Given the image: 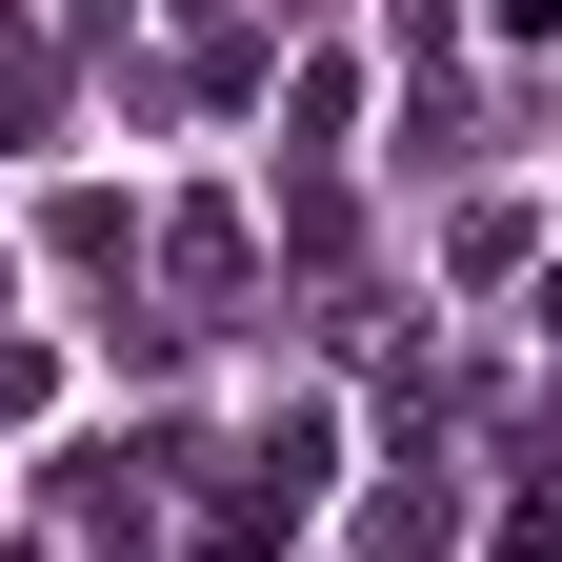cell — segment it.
<instances>
[{
  "label": "cell",
  "mask_w": 562,
  "mask_h": 562,
  "mask_svg": "<svg viewBox=\"0 0 562 562\" xmlns=\"http://www.w3.org/2000/svg\"><path fill=\"white\" fill-rule=\"evenodd\" d=\"M60 261H81V281H121V261H140V201H101V181H81V201H60Z\"/></svg>",
  "instance_id": "3957f363"
},
{
  "label": "cell",
  "mask_w": 562,
  "mask_h": 562,
  "mask_svg": "<svg viewBox=\"0 0 562 562\" xmlns=\"http://www.w3.org/2000/svg\"><path fill=\"white\" fill-rule=\"evenodd\" d=\"M60 21H81V41H121V21H140V0H60Z\"/></svg>",
  "instance_id": "5b68a950"
},
{
  "label": "cell",
  "mask_w": 562,
  "mask_h": 562,
  "mask_svg": "<svg viewBox=\"0 0 562 562\" xmlns=\"http://www.w3.org/2000/svg\"><path fill=\"white\" fill-rule=\"evenodd\" d=\"M0 140H60V41L0 21Z\"/></svg>",
  "instance_id": "7a4b0ae2"
},
{
  "label": "cell",
  "mask_w": 562,
  "mask_h": 562,
  "mask_svg": "<svg viewBox=\"0 0 562 562\" xmlns=\"http://www.w3.org/2000/svg\"><path fill=\"white\" fill-rule=\"evenodd\" d=\"M322 482H341V422H281V442H241L222 482H201V522H181V562H281L322 522Z\"/></svg>",
  "instance_id": "6da1fadb"
},
{
  "label": "cell",
  "mask_w": 562,
  "mask_h": 562,
  "mask_svg": "<svg viewBox=\"0 0 562 562\" xmlns=\"http://www.w3.org/2000/svg\"><path fill=\"white\" fill-rule=\"evenodd\" d=\"M0 302H21V241H0Z\"/></svg>",
  "instance_id": "8992f818"
},
{
  "label": "cell",
  "mask_w": 562,
  "mask_h": 562,
  "mask_svg": "<svg viewBox=\"0 0 562 562\" xmlns=\"http://www.w3.org/2000/svg\"><path fill=\"white\" fill-rule=\"evenodd\" d=\"M482 41H562V0H482Z\"/></svg>",
  "instance_id": "277c9868"
}]
</instances>
